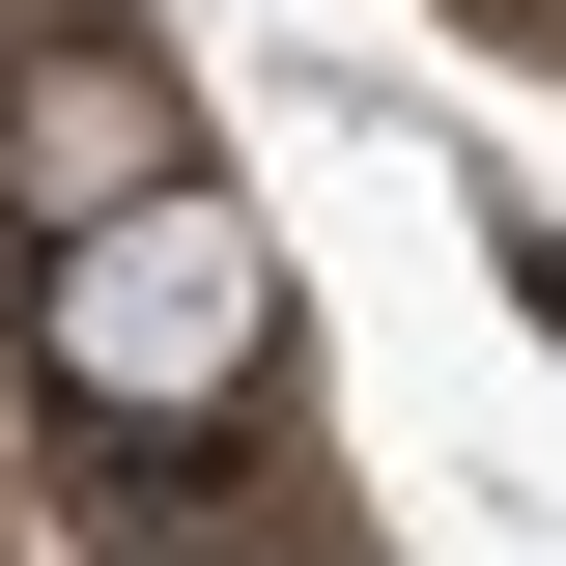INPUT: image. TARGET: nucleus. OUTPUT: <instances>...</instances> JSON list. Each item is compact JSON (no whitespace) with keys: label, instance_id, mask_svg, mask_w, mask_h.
I'll return each mask as SVG.
<instances>
[{"label":"nucleus","instance_id":"f257e3e1","mask_svg":"<svg viewBox=\"0 0 566 566\" xmlns=\"http://www.w3.org/2000/svg\"><path fill=\"white\" fill-rule=\"evenodd\" d=\"M255 340H283V283H255L227 199H114V227L57 255V397H114V424H199Z\"/></svg>","mask_w":566,"mask_h":566}]
</instances>
